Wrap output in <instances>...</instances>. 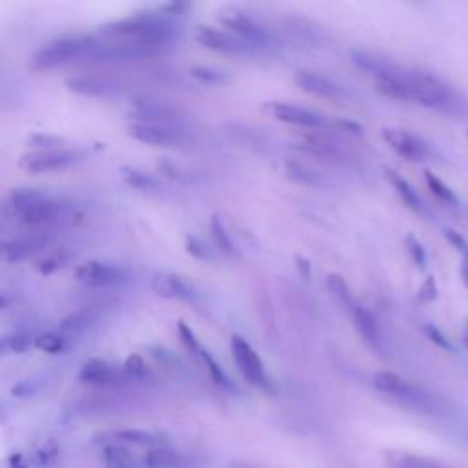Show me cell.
Listing matches in <instances>:
<instances>
[{
  "instance_id": "cell-32",
  "label": "cell",
  "mask_w": 468,
  "mask_h": 468,
  "mask_svg": "<svg viewBox=\"0 0 468 468\" xmlns=\"http://www.w3.org/2000/svg\"><path fill=\"white\" fill-rule=\"evenodd\" d=\"M66 338L60 335V333H42L35 338V347H38L40 351L44 353H49V355H57V353H62L66 349Z\"/></svg>"
},
{
  "instance_id": "cell-6",
  "label": "cell",
  "mask_w": 468,
  "mask_h": 468,
  "mask_svg": "<svg viewBox=\"0 0 468 468\" xmlns=\"http://www.w3.org/2000/svg\"><path fill=\"white\" fill-rule=\"evenodd\" d=\"M80 155L77 152L57 148V150H35L20 155L18 166L29 174H44V172H55L71 166L77 163Z\"/></svg>"
},
{
  "instance_id": "cell-39",
  "label": "cell",
  "mask_w": 468,
  "mask_h": 468,
  "mask_svg": "<svg viewBox=\"0 0 468 468\" xmlns=\"http://www.w3.org/2000/svg\"><path fill=\"white\" fill-rule=\"evenodd\" d=\"M404 243H406V249H408V252H410L413 263H415L419 269H424L428 258H426V250H424L422 243H420L413 234H408L406 239H404Z\"/></svg>"
},
{
  "instance_id": "cell-22",
  "label": "cell",
  "mask_w": 468,
  "mask_h": 468,
  "mask_svg": "<svg viewBox=\"0 0 468 468\" xmlns=\"http://www.w3.org/2000/svg\"><path fill=\"white\" fill-rule=\"evenodd\" d=\"M384 463L388 468H452L435 459H430L419 453L400 452V450L384 452Z\"/></svg>"
},
{
  "instance_id": "cell-43",
  "label": "cell",
  "mask_w": 468,
  "mask_h": 468,
  "mask_svg": "<svg viewBox=\"0 0 468 468\" xmlns=\"http://www.w3.org/2000/svg\"><path fill=\"white\" fill-rule=\"evenodd\" d=\"M424 333H426V336H428L431 342H435L439 347L448 349V351H453V346L450 344V340H448L435 325H431V324L424 325Z\"/></svg>"
},
{
  "instance_id": "cell-4",
  "label": "cell",
  "mask_w": 468,
  "mask_h": 468,
  "mask_svg": "<svg viewBox=\"0 0 468 468\" xmlns=\"http://www.w3.org/2000/svg\"><path fill=\"white\" fill-rule=\"evenodd\" d=\"M230 353L232 358L241 373V377L250 382L252 386L271 391L272 389V380L269 373L263 367L261 358L254 351V347L241 336V335H232L230 336Z\"/></svg>"
},
{
  "instance_id": "cell-3",
  "label": "cell",
  "mask_w": 468,
  "mask_h": 468,
  "mask_svg": "<svg viewBox=\"0 0 468 468\" xmlns=\"http://www.w3.org/2000/svg\"><path fill=\"white\" fill-rule=\"evenodd\" d=\"M97 46H99V40L93 35L62 37L38 48L29 58V68L40 71V69H51V68L62 66L77 58H88Z\"/></svg>"
},
{
  "instance_id": "cell-13",
  "label": "cell",
  "mask_w": 468,
  "mask_h": 468,
  "mask_svg": "<svg viewBox=\"0 0 468 468\" xmlns=\"http://www.w3.org/2000/svg\"><path fill=\"white\" fill-rule=\"evenodd\" d=\"M133 115L137 117L135 122H150V124H163V126H174L183 119L177 108L161 101H148V99L135 102Z\"/></svg>"
},
{
  "instance_id": "cell-12",
  "label": "cell",
  "mask_w": 468,
  "mask_h": 468,
  "mask_svg": "<svg viewBox=\"0 0 468 468\" xmlns=\"http://www.w3.org/2000/svg\"><path fill=\"white\" fill-rule=\"evenodd\" d=\"M267 110L271 115L282 122L287 124H296L303 128H322L325 126V117L311 108H303L298 104H289V102H271L267 104Z\"/></svg>"
},
{
  "instance_id": "cell-46",
  "label": "cell",
  "mask_w": 468,
  "mask_h": 468,
  "mask_svg": "<svg viewBox=\"0 0 468 468\" xmlns=\"http://www.w3.org/2000/svg\"><path fill=\"white\" fill-rule=\"evenodd\" d=\"M294 265H296V269H298V272H300V276L303 278V280H309L311 278V261L307 260V258H303V256H300V254H296L294 256Z\"/></svg>"
},
{
  "instance_id": "cell-41",
  "label": "cell",
  "mask_w": 468,
  "mask_h": 468,
  "mask_svg": "<svg viewBox=\"0 0 468 468\" xmlns=\"http://www.w3.org/2000/svg\"><path fill=\"white\" fill-rule=\"evenodd\" d=\"M124 371L132 377V378H146L148 375V367L146 362L143 360L141 355H130L124 362Z\"/></svg>"
},
{
  "instance_id": "cell-28",
  "label": "cell",
  "mask_w": 468,
  "mask_h": 468,
  "mask_svg": "<svg viewBox=\"0 0 468 468\" xmlns=\"http://www.w3.org/2000/svg\"><path fill=\"white\" fill-rule=\"evenodd\" d=\"M424 179H426V185H428L430 192H431L439 201H442L444 205L453 207V208H457V207L461 205V203H459V197L455 196V192H453L442 179H439L435 174H431L430 170H424Z\"/></svg>"
},
{
  "instance_id": "cell-1",
  "label": "cell",
  "mask_w": 468,
  "mask_h": 468,
  "mask_svg": "<svg viewBox=\"0 0 468 468\" xmlns=\"http://www.w3.org/2000/svg\"><path fill=\"white\" fill-rule=\"evenodd\" d=\"M99 33L108 40L166 46L176 37L177 27L165 15L135 13L102 26Z\"/></svg>"
},
{
  "instance_id": "cell-14",
  "label": "cell",
  "mask_w": 468,
  "mask_h": 468,
  "mask_svg": "<svg viewBox=\"0 0 468 468\" xmlns=\"http://www.w3.org/2000/svg\"><path fill=\"white\" fill-rule=\"evenodd\" d=\"M294 82L307 93L316 95L320 99H329V101H340L344 99L346 91L342 86H338L336 82H333L331 79L316 73V71H309V69H298L294 73Z\"/></svg>"
},
{
  "instance_id": "cell-9",
  "label": "cell",
  "mask_w": 468,
  "mask_h": 468,
  "mask_svg": "<svg viewBox=\"0 0 468 468\" xmlns=\"http://www.w3.org/2000/svg\"><path fill=\"white\" fill-rule=\"evenodd\" d=\"M194 38L203 48L218 51V53H227V55H238V53H245L250 49L249 44L239 40L230 31L219 29L214 26H197L194 31Z\"/></svg>"
},
{
  "instance_id": "cell-2",
  "label": "cell",
  "mask_w": 468,
  "mask_h": 468,
  "mask_svg": "<svg viewBox=\"0 0 468 468\" xmlns=\"http://www.w3.org/2000/svg\"><path fill=\"white\" fill-rule=\"evenodd\" d=\"M373 386L377 388V391L384 393L397 404L415 413L428 415V417H444L450 413V406L446 399L402 378L397 373H391V371L375 373Z\"/></svg>"
},
{
  "instance_id": "cell-19",
  "label": "cell",
  "mask_w": 468,
  "mask_h": 468,
  "mask_svg": "<svg viewBox=\"0 0 468 468\" xmlns=\"http://www.w3.org/2000/svg\"><path fill=\"white\" fill-rule=\"evenodd\" d=\"M66 210V205L57 201V199H44L37 205H33L31 208H27L26 212H22L18 216V219L24 225H42V223H51L55 219H58Z\"/></svg>"
},
{
  "instance_id": "cell-17",
  "label": "cell",
  "mask_w": 468,
  "mask_h": 468,
  "mask_svg": "<svg viewBox=\"0 0 468 468\" xmlns=\"http://www.w3.org/2000/svg\"><path fill=\"white\" fill-rule=\"evenodd\" d=\"M79 380L90 386H108L117 380V369L102 358H90L79 369Z\"/></svg>"
},
{
  "instance_id": "cell-45",
  "label": "cell",
  "mask_w": 468,
  "mask_h": 468,
  "mask_svg": "<svg viewBox=\"0 0 468 468\" xmlns=\"http://www.w3.org/2000/svg\"><path fill=\"white\" fill-rule=\"evenodd\" d=\"M417 298H419V302H430V300L435 298V283H433L431 278H428V280L424 282V285L420 287Z\"/></svg>"
},
{
  "instance_id": "cell-37",
  "label": "cell",
  "mask_w": 468,
  "mask_h": 468,
  "mask_svg": "<svg viewBox=\"0 0 468 468\" xmlns=\"http://www.w3.org/2000/svg\"><path fill=\"white\" fill-rule=\"evenodd\" d=\"M185 250H186L192 258H196V260H199V261H212V260H214L212 250L205 245V241H201V239L196 238V236H186V238H185Z\"/></svg>"
},
{
  "instance_id": "cell-7",
  "label": "cell",
  "mask_w": 468,
  "mask_h": 468,
  "mask_svg": "<svg viewBox=\"0 0 468 468\" xmlns=\"http://www.w3.org/2000/svg\"><path fill=\"white\" fill-rule=\"evenodd\" d=\"M382 139L388 143V146L404 157L410 163H422L431 155L430 144L417 133H411L402 128H384Z\"/></svg>"
},
{
  "instance_id": "cell-29",
  "label": "cell",
  "mask_w": 468,
  "mask_h": 468,
  "mask_svg": "<svg viewBox=\"0 0 468 468\" xmlns=\"http://www.w3.org/2000/svg\"><path fill=\"white\" fill-rule=\"evenodd\" d=\"M119 174L122 177V181L126 185H130L132 188H137V190H154L157 186V181L154 179V176L135 168V166H121L119 168Z\"/></svg>"
},
{
  "instance_id": "cell-42",
  "label": "cell",
  "mask_w": 468,
  "mask_h": 468,
  "mask_svg": "<svg viewBox=\"0 0 468 468\" xmlns=\"http://www.w3.org/2000/svg\"><path fill=\"white\" fill-rule=\"evenodd\" d=\"M444 238L448 239V243L463 256V258H468V241L455 230L452 229H444Z\"/></svg>"
},
{
  "instance_id": "cell-33",
  "label": "cell",
  "mask_w": 468,
  "mask_h": 468,
  "mask_svg": "<svg viewBox=\"0 0 468 468\" xmlns=\"http://www.w3.org/2000/svg\"><path fill=\"white\" fill-rule=\"evenodd\" d=\"M190 75L205 84H221L230 79V75L227 71L212 68V66H192Z\"/></svg>"
},
{
  "instance_id": "cell-24",
  "label": "cell",
  "mask_w": 468,
  "mask_h": 468,
  "mask_svg": "<svg viewBox=\"0 0 468 468\" xmlns=\"http://www.w3.org/2000/svg\"><path fill=\"white\" fill-rule=\"evenodd\" d=\"M95 322V313L91 309H79L71 314H68L58 327V333L69 340V338H77L80 336L86 329H90Z\"/></svg>"
},
{
  "instance_id": "cell-44",
  "label": "cell",
  "mask_w": 468,
  "mask_h": 468,
  "mask_svg": "<svg viewBox=\"0 0 468 468\" xmlns=\"http://www.w3.org/2000/svg\"><path fill=\"white\" fill-rule=\"evenodd\" d=\"M60 265H62V258H58V256H49V258H44L42 261H38L37 271H38L40 274H51V272H55Z\"/></svg>"
},
{
  "instance_id": "cell-16",
  "label": "cell",
  "mask_w": 468,
  "mask_h": 468,
  "mask_svg": "<svg viewBox=\"0 0 468 468\" xmlns=\"http://www.w3.org/2000/svg\"><path fill=\"white\" fill-rule=\"evenodd\" d=\"M353 318V325L358 331V335L375 349H382V333L378 327L377 318L369 309L356 303V307L349 313Z\"/></svg>"
},
{
  "instance_id": "cell-31",
  "label": "cell",
  "mask_w": 468,
  "mask_h": 468,
  "mask_svg": "<svg viewBox=\"0 0 468 468\" xmlns=\"http://www.w3.org/2000/svg\"><path fill=\"white\" fill-rule=\"evenodd\" d=\"M58 459V446L55 442H44L38 446L27 459V466H38V468H48L55 464Z\"/></svg>"
},
{
  "instance_id": "cell-48",
  "label": "cell",
  "mask_w": 468,
  "mask_h": 468,
  "mask_svg": "<svg viewBox=\"0 0 468 468\" xmlns=\"http://www.w3.org/2000/svg\"><path fill=\"white\" fill-rule=\"evenodd\" d=\"M461 280L464 282V285L468 287V258H463V265H461Z\"/></svg>"
},
{
  "instance_id": "cell-25",
  "label": "cell",
  "mask_w": 468,
  "mask_h": 468,
  "mask_svg": "<svg viewBox=\"0 0 468 468\" xmlns=\"http://www.w3.org/2000/svg\"><path fill=\"white\" fill-rule=\"evenodd\" d=\"M386 174H388V179L391 181V185L395 186L397 194L400 196V199L406 203L408 208H411L417 214H426L428 212V208H426L424 201L420 199V196L417 194V190L400 174H397L393 170H386Z\"/></svg>"
},
{
  "instance_id": "cell-49",
  "label": "cell",
  "mask_w": 468,
  "mask_h": 468,
  "mask_svg": "<svg viewBox=\"0 0 468 468\" xmlns=\"http://www.w3.org/2000/svg\"><path fill=\"white\" fill-rule=\"evenodd\" d=\"M461 342H463V346L468 349V320L463 324V329H461Z\"/></svg>"
},
{
  "instance_id": "cell-36",
  "label": "cell",
  "mask_w": 468,
  "mask_h": 468,
  "mask_svg": "<svg viewBox=\"0 0 468 468\" xmlns=\"http://www.w3.org/2000/svg\"><path fill=\"white\" fill-rule=\"evenodd\" d=\"M31 346V338L26 333H13L2 338V353H26Z\"/></svg>"
},
{
  "instance_id": "cell-18",
  "label": "cell",
  "mask_w": 468,
  "mask_h": 468,
  "mask_svg": "<svg viewBox=\"0 0 468 468\" xmlns=\"http://www.w3.org/2000/svg\"><path fill=\"white\" fill-rule=\"evenodd\" d=\"M99 450L104 468H144L143 455H137L135 450L117 444H104Z\"/></svg>"
},
{
  "instance_id": "cell-5",
  "label": "cell",
  "mask_w": 468,
  "mask_h": 468,
  "mask_svg": "<svg viewBox=\"0 0 468 468\" xmlns=\"http://www.w3.org/2000/svg\"><path fill=\"white\" fill-rule=\"evenodd\" d=\"M95 446H104V444H117L124 446L130 450H152L157 446L168 444V439L161 431H152V430H139V428H124V430H108V431H99L93 437Z\"/></svg>"
},
{
  "instance_id": "cell-15",
  "label": "cell",
  "mask_w": 468,
  "mask_h": 468,
  "mask_svg": "<svg viewBox=\"0 0 468 468\" xmlns=\"http://www.w3.org/2000/svg\"><path fill=\"white\" fill-rule=\"evenodd\" d=\"M152 291L168 300H185L190 302L196 298V289L181 276L172 272H155L150 280Z\"/></svg>"
},
{
  "instance_id": "cell-40",
  "label": "cell",
  "mask_w": 468,
  "mask_h": 468,
  "mask_svg": "<svg viewBox=\"0 0 468 468\" xmlns=\"http://www.w3.org/2000/svg\"><path fill=\"white\" fill-rule=\"evenodd\" d=\"M177 333H179V340H181V344H183L190 353H194V355H201L203 347L199 346V342H197V338H196L194 331H192V329H190L183 320H179V322H177Z\"/></svg>"
},
{
  "instance_id": "cell-26",
  "label": "cell",
  "mask_w": 468,
  "mask_h": 468,
  "mask_svg": "<svg viewBox=\"0 0 468 468\" xmlns=\"http://www.w3.org/2000/svg\"><path fill=\"white\" fill-rule=\"evenodd\" d=\"M285 172L291 179L302 183V185H309V186H322L325 185V179L320 172H316L313 166H307L300 161H292L287 159L285 161Z\"/></svg>"
},
{
  "instance_id": "cell-10",
  "label": "cell",
  "mask_w": 468,
  "mask_h": 468,
  "mask_svg": "<svg viewBox=\"0 0 468 468\" xmlns=\"http://www.w3.org/2000/svg\"><path fill=\"white\" fill-rule=\"evenodd\" d=\"M75 278L86 287H108L124 280V271L104 261H86L75 269Z\"/></svg>"
},
{
  "instance_id": "cell-50",
  "label": "cell",
  "mask_w": 468,
  "mask_h": 468,
  "mask_svg": "<svg viewBox=\"0 0 468 468\" xmlns=\"http://www.w3.org/2000/svg\"><path fill=\"white\" fill-rule=\"evenodd\" d=\"M230 468H254V466H250V464H245V463H238V464H232Z\"/></svg>"
},
{
  "instance_id": "cell-34",
  "label": "cell",
  "mask_w": 468,
  "mask_h": 468,
  "mask_svg": "<svg viewBox=\"0 0 468 468\" xmlns=\"http://www.w3.org/2000/svg\"><path fill=\"white\" fill-rule=\"evenodd\" d=\"M199 356H201V360L205 362V366H207V369H208V373H210L212 380H214L219 388L232 389V382H230L229 375H227V373H225V369H223V367L214 360V356H212L207 349H203Z\"/></svg>"
},
{
  "instance_id": "cell-21",
  "label": "cell",
  "mask_w": 468,
  "mask_h": 468,
  "mask_svg": "<svg viewBox=\"0 0 468 468\" xmlns=\"http://www.w3.org/2000/svg\"><path fill=\"white\" fill-rule=\"evenodd\" d=\"M48 199V194L40 188H29V186H18L9 190L5 197V210H9L13 216H20L33 205Z\"/></svg>"
},
{
  "instance_id": "cell-20",
  "label": "cell",
  "mask_w": 468,
  "mask_h": 468,
  "mask_svg": "<svg viewBox=\"0 0 468 468\" xmlns=\"http://www.w3.org/2000/svg\"><path fill=\"white\" fill-rule=\"evenodd\" d=\"M143 464L144 468H185L188 459L177 450L170 448V444H165L146 450L143 453Z\"/></svg>"
},
{
  "instance_id": "cell-11",
  "label": "cell",
  "mask_w": 468,
  "mask_h": 468,
  "mask_svg": "<svg viewBox=\"0 0 468 468\" xmlns=\"http://www.w3.org/2000/svg\"><path fill=\"white\" fill-rule=\"evenodd\" d=\"M128 133L135 141L152 146H179L185 141L183 133L177 128L150 122H132L128 126Z\"/></svg>"
},
{
  "instance_id": "cell-8",
  "label": "cell",
  "mask_w": 468,
  "mask_h": 468,
  "mask_svg": "<svg viewBox=\"0 0 468 468\" xmlns=\"http://www.w3.org/2000/svg\"><path fill=\"white\" fill-rule=\"evenodd\" d=\"M218 20L221 26H225V29H229L232 35H236L239 40H243L250 48L267 46L271 40L267 29L261 24H258L252 16L241 11L223 13L218 16Z\"/></svg>"
},
{
  "instance_id": "cell-23",
  "label": "cell",
  "mask_w": 468,
  "mask_h": 468,
  "mask_svg": "<svg viewBox=\"0 0 468 468\" xmlns=\"http://www.w3.org/2000/svg\"><path fill=\"white\" fill-rule=\"evenodd\" d=\"M66 88L84 97H108L115 91V86L108 80L95 77H75L66 80Z\"/></svg>"
},
{
  "instance_id": "cell-35",
  "label": "cell",
  "mask_w": 468,
  "mask_h": 468,
  "mask_svg": "<svg viewBox=\"0 0 468 468\" xmlns=\"http://www.w3.org/2000/svg\"><path fill=\"white\" fill-rule=\"evenodd\" d=\"M210 234H212L216 245L219 247V250H223V252H227V254H232V252H234V243H232V239H230V236H229V232H227L223 221H221L218 216H212V218H210Z\"/></svg>"
},
{
  "instance_id": "cell-27",
  "label": "cell",
  "mask_w": 468,
  "mask_h": 468,
  "mask_svg": "<svg viewBox=\"0 0 468 468\" xmlns=\"http://www.w3.org/2000/svg\"><path fill=\"white\" fill-rule=\"evenodd\" d=\"M325 283H327V289H329L331 296H333L342 307H346L347 313H351V311L356 307V302H355V298H353V294H351V291H349L346 280H344L340 274L331 272V274L327 276Z\"/></svg>"
},
{
  "instance_id": "cell-38",
  "label": "cell",
  "mask_w": 468,
  "mask_h": 468,
  "mask_svg": "<svg viewBox=\"0 0 468 468\" xmlns=\"http://www.w3.org/2000/svg\"><path fill=\"white\" fill-rule=\"evenodd\" d=\"M64 141L57 135H48V133H33L26 139L27 146H33L35 150H57L60 148Z\"/></svg>"
},
{
  "instance_id": "cell-47",
  "label": "cell",
  "mask_w": 468,
  "mask_h": 468,
  "mask_svg": "<svg viewBox=\"0 0 468 468\" xmlns=\"http://www.w3.org/2000/svg\"><path fill=\"white\" fill-rule=\"evenodd\" d=\"M336 126H340L344 132H349V133H355V135L362 133V126L358 122H355V121L340 119V121H336Z\"/></svg>"
},
{
  "instance_id": "cell-30",
  "label": "cell",
  "mask_w": 468,
  "mask_h": 468,
  "mask_svg": "<svg viewBox=\"0 0 468 468\" xmlns=\"http://www.w3.org/2000/svg\"><path fill=\"white\" fill-rule=\"evenodd\" d=\"M38 245H40V241H37V239H11V241H5L2 245V258L5 261H18V260L29 256Z\"/></svg>"
}]
</instances>
